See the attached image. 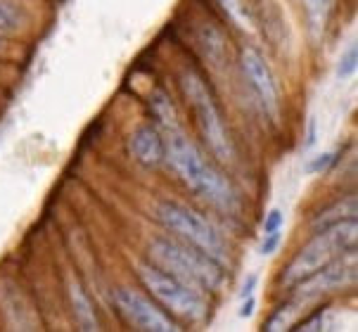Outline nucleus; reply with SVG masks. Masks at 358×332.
Here are the masks:
<instances>
[{
    "label": "nucleus",
    "instance_id": "nucleus-11",
    "mask_svg": "<svg viewBox=\"0 0 358 332\" xmlns=\"http://www.w3.org/2000/svg\"><path fill=\"white\" fill-rule=\"evenodd\" d=\"M131 157L145 168H159L166 161V140L155 124H143L129 138Z\"/></svg>",
    "mask_w": 358,
    "mask_h": 332
},
{
    "label": "nucleus",
    "instance_id": "nucleus-12",
    "mask_svg": "<svg viewBox=\"0 0 358 332\" xmlns=\"http://www.w3.org/2000/svg\"><path fill=\"white\" fill-rule=\"evenodd\" d=\"M211 5L216 8L218 20L233 31L242 36H254L259 31L257 3L254 0H211Z\"/></svg>",
    "mask_w": 358,
    "mask_h": 332
},
{
    "label": "nucleus",
    "instance_id": "nucleus-5",
    "mask_svg": "<svg viewBox=\"0 0 358 332\" xmlns=\"http://www.w3.org/2000/svg\"><path fill=\"white\" fill-rule=\"evenodd\" d=\"M356 240H358L356 219L339 221L335 226H327L323 231H315L313 238L308 240V243L294 254L292 261L282 268L278 282L287 289L296 287L301 280H306L308 275H313L315 270L323 268L325 264H330L335 257L354 250Z\"/></svg>",
    "mask_w": 358,
    "mask_h": 332
},
{
    "label": "nucleus",
    "instance_id": "nucleus-23",
    "mask_svg": "<svg viewBox=\"0 0 358 332\" xmlns=\"http://www.w3.org/2000/svg\"><path fill=\"white\" fill-rule=\"evenodd\" d=\"M254 306H257V299L252 297H245V304H242V309H240V318H250L252 313H254Z\"/></svg>",
    "mask_w": 358,
    "mask_h": 332
},
{
    "label": "nucleus",
    "instance_id": "nucleus-14",
    "mask_svg": "<svg viewBox=\"0 0 358 332\" xmlns=\"http://www.w3.org/2000/svg\"><path fill=\"white\" fill-rule=\"evenodd\" d=\"M358 216V197L351 192V195L339 197L337 202H332L330 207H325L323 211L311 219V231H323L327 226H335L339 221H347V219H356Z\"/></svg>",
    "mask_w": 358,
    "mask_h": 332
},
{
    "label": "nucleus",
    "instance_id": "nucleus-4",
    "mask_svg": "<svg viewBox=\"0 0 358 332\" xmlns=\"http://www.w3.org/2000/svg\"><path fill=\"white\" fill-rule=\"evenodd\" d=\"M136 273L141 277L143 287L150 292V297H152L176 323L202 325L209 321V316H211L209 292L178 280V277L162 270L159 266H155L152 261H148V259L138 261Z\"/></svg>",
    "mask_w": 358,
    "mask_h": 332
},
{
    "label": "nucleus",
    "instance_id": "nucleus-15",
    "mask_svg": "<svg viewBox=\"0 0 358 332\" xmlns=\"http://www.w3.org/2000/svg\"><path fill=\"white\" fill-rule=\"evenodd\" d=\"M69 294H71V309H74V316H76L78 328L86 330V332L100 330L98 313H95L93 304H90V299H88L86 289H83L81 285H78V282H71Z\"/></svg>",
    "mask_w": 358,
    "mask_h": 332
},
{
    "label": "nucleus",
    "instance_id": "nucleus-16",
    "mask_svg": "<svg viewBox=\"0 0 358 332\" xmlns=\"http://www.w3.org/2000/svg\"><path fill=\"white\" fill-rule=\"evenodd\" d=\"M335 0H301V8L306 15V27L313 41H320V36L325 34L327 22H330V12Z\"/></svg>",
    "mask_w": 358,
    "mask_h": 332
},
{
    "label": "nucleus",
    "instance_id": "nucleus-25",
    "mask_svg": "<svg viewBox=\"0 0 358 332\" xmlns=\"http://www.w3.org/2000/svg\"><path fill=\"white\" fill-rule=\"evenodd\" d=\"M5 50H8V38H5V36H0V55H3Z\"/></svg>",
    "mask_w": 358,
    "mask_h": 332
},
{
    "label": "nucleus",
    "instance_id": "nucleus-8",
    "mask_svg": "<svg viewBox=\"0 0 358 332\" xmlns=\"http://www.w3.org/2000/svg\"><path fill=\"white\" fill-rule=\"evenodd\" d=\"M235 62H238L240 74L245 78L250 93L254 95V100H257V105L268 114L271 119L280 117V107H282L280 86H278V78L273 74L264 52H261L257 45L245 43L238 50V59H235Z\"/></svg>",
    "mask_w": 358,
    "mask_h": 332
},
{
    "label": "nucleus",
    "instance_id": "nucleus-2",
    "mask_svg": "<svg viewBox=\"0 0 358 332\" xmlns=\"http://www.w3.org/2000/svg\"><path fill=\"white\" fill-rule=\"evenodd\" d=\"M180 95L185 98L187 107L195 119L199 138L206 145V154L221 166H228L235 161L238 150H235V140L230 136L226 114L221 110L214 86L197 64H185L183 71L178 74Z\"/></svg>",
    "mask_w": 358,
    "mask_h": 332
},
{
    "label": "nucleus",
    "instance_id": "nucleus-19",
    "mask_svg": "<svg viewBox=\"0 0 358 332\" xmlns=\"http://www.w3.org/2000/svg\"><path fill=\"white\" fill-rule=\"evenodd\" d=\"M280 240H282V231L264 233V243H261V254H264V257L275 254V250L280 247Z\"/></svg>",
    "mask_w": 358,
    "mask_h": 332
},
{
    "label": "nucleus",
    "instance_id": "nucleus-6",
    "mask_svg": "<svg viewBox=\"0 0 358 332\" xmlns=\"http://www.w3.org/2000/svg\"><path fill=\"white\" fill-rule=\"evenodd\" d=\"M155 221L159 223L166 233H171L173 238L197 247L204 254L216 259L218 264L228 266L230 252H228L226 238H223L221 231H218L204 214H199V211L187 207L183 202L162 199V202L155 204Z\"/></svg>",
    "mask_w": 358,
    "mask_h": 332
},
{
    "label": "nucleus",
    "instance_id": "nucleus-17",
    "mask_svg": "<svg viewBox=\"0 0 358 332\" xmlns=\"http://www.w3.org/2000/svg\"><path fill=\"white\" fill-rule=\"evenodd\" d=\"M27 10L17 0H0V36L10 38V36L22 34L27 29Z\"/></svg>",
    "mask_w": 358,
    "mask_h": 332
},
{
    "label": "nucleus",
    "instance_id": "nucleus-3",
    "mask_svg": "<svg viewBox=\"0 0 358 332\" xmlns=\"http://www.w3.org/2000/svg\"><path fill=\"white\" fill-rule=\"evenodd\" d=\"M148 261H152L187 285L204 289V292H216L226 280V266L173 235L171 238L157 235L155 240H150Z\"/></svg>",
    "mask_w": 358,
    "mask_h": 332
},
{
    "label": "nucleus",
    "instance_id": "nucleus-24",
    "mask_svg": "<svg viewBox=\"0 0 358 332\" xmlns=\"http://www.w3.org/2000/svg\"><path fill=\"white\" fill-rule=\"evenodd\" d=\"M308 140H306V150H311L313 145H315V140H318V138H315V119H311V122H308Z\"/></svg>",
    "mask_w": 358,
    "mask_h": 332
},
{
    "label": "nucleus",
    "instance_id": "nucleus-18",
    "mask_svg": "<svg viewBox=\"0 0 358 332\" xmlns=\"http://www.w3.org/2000/svg\"><path fill=\"white\" fill-rule=\"evenodd\" d=\"M356 69H358V45L351 43L347 50L339 55V62L335 66V76L339 81H347V78L356 74Z\"/></svg>",
    "mask_w": 358,
    "mask_h": 332
},
{
    "label": "nucleus",
    "instance_id": "nucleus-21",
    "mask_svg": "<svg viewBox=\"0 0 358 332\" xmlns=\"http://www.w3.org/2000/svg\"><path fill=\"white\" fill-rule=\"evenodd\" d=\"M282 211L280 209H271L264 219V233H273V231H282Z\"/></svg>",
    "mask_w": 358,
    "mask_h": 332
},
{
    "label": "nucleus",
    "instance_id": "nucleus-10",
    "mask_svg": "<svg viewBox=\"0 0 358 332\" xmlns=\"http://www.w3.org/2000/svg\"><path fill=\"white\" fill-rule=\"evenodd\" d=\"M192 45L197 50V57L204 64H209L214 71L228 69L233 59V38L230 29L214 15H204L202 20H195L192 27Z\"/></svg>",
    "mask_w": 358,
    "mask_h": 332
},
{
    "label": "nucleus",
    "instance_id": "nucleus-13",
    "mask_svg": "<svg viewBox=\"0 0 358 332\" xmlns=\"http://www.w3.org/2000/svg\"><path fill=\"white\" fill-rule=\"evenodd\" d=\"M148 102H150V112H152V117H155V126L162 133H171V131L183 129L178 110H176L171 95H169L166 90H162V88L152 90V95H150Z\"/></svg>",
    "mask_w": 358,
    "mask_h": 332
},
{
    "label": "nucleus",
    "instance_id": "nucleus-9",
    "mask_svg": "<svg viewBox=\"0 0 358 332\" xmlns=\"http://www.w3.org/2000/svg\"><path fill=\"white\" fill-rule=\"evenodd\" d=\"M114 304H117L119 313L124 316V321L131 328L141 332H176L183 330L178 328V323L162 309L159 304L148 297V294L138 292L133 287H119L114 292Z\"/></svg>",
    "mask_w": 358,
    "mask_h": 332
},
{
    "label": "nucleus",
    "instance_id": "nucleus-1",
    "mask_svg": "<svg viewBox=\"0 0 358 332\" xmlns=\"http://www.w3.org/2000/svg\"><path fill=\"white\" fill-rule=\"evenodd\" d=\"M166 161L180 183L195 197L216 209L218 214L235 216L240 211V195L221 164H216L190 136L178 129L166 133Z\"/></svg>",
    "mask_w": 358,
    "mask_h": 332
},
{
    "label": "nucleus",
    "instance_id": "nucleus-20",
    "mask_svg": "<svg viewBox=\"0 0 358 332\" xmlns=\"http://www.w3.org/2000/svg\"><path fill=\"white\" fill-rule=\"evenodd\" d=\"M335 161V152H323V154H318V157H313L311 161H308V166H306V171L308 173H323L327 166Z\"/></svg>",
    "mask_w": 358,
    "mask_h": 332
},
{
    "label": "nucleus",
    "instance_id": "nucleus-22",
    "mask_svg": "<svg viewBox=\"0 0 358 332\" xmlns=\"http://www.w3.org/2000/svg\"><path fill=\"white\" fill-rule=\"evenodd\" d=\"M257 282H259V275L257 273H252L250 277L245 280V285H242V289H240V297L245 299V297H250V294L257 289Z\"/></svg>",
    "mask_w": 358,
    "mask_h": 332
},
{
    "label": "nucleus",
    "instance_id": "nucleus-7",
    "mask_svg": "<svg viewBox=\"0 0 358 332\" xmlns=\"http://www.w3.org/2000/svg\"><path fill=\"white\" fill-rule=\"evenodd\" d=\"M358 280V252L356 247L344 254L332 259L323 268H318L313 275L301 280L294 289L296 304H308V301L323 299L327 294L344 292V289H354Z\"/></svg>",
    "mask_w": 358,
    "mask_h": 332
}]
</instances>
